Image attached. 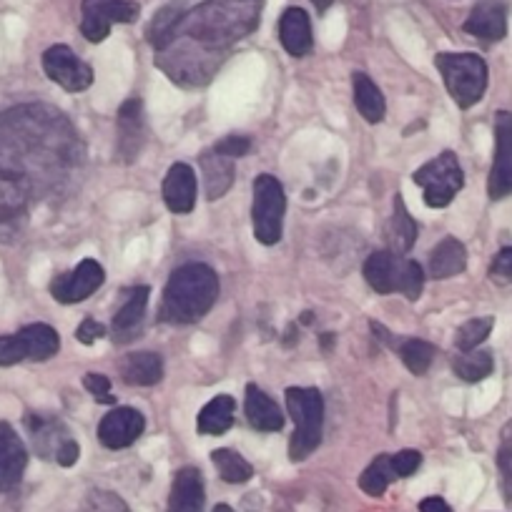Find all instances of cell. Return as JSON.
<instances>
[{
	"mask_svg": "<svg viewBox=\"0 0 512 512\" xmlns=\"http://www.w3.org/2000/svg\"><path fill=\"white\" fill-rule=\"evenodd\" d=\"M264 0H206L184 13L174 38L159 51V66L174 81L201 86L234 43L259 28Z\"/></svg>",
	"mask_w": 512,
	"mask_h": 512,
	"instance_id": "cell-1",
	"label": "cell"
},
{
	"mask_svg": "<svg viewBox=\"0 0 512 512\" xmlns=\"http://www.w3.org/2000/svg\"><path fill=\"white\" fill-rule=\"evenodd\" d=\"M219 299V277L199 262L184 264L169 277L161 317L171 324H194L214 309Z\"/></svg>",
	"mask_w": 512,
	"mask_h": 512,
	"instance_id": "cell-2",
	"label": "cell"
},
{
	"mask_svg": "<svg viewBox=\"0 0 512 512\" xmlns=\"http://www.w3.org/2000/svg\"><path fill=\"white\" fill-rule=\"evenodd\" d=\"M364 279L377 294H405L410 302L420 299L425 289V272L415 259L395 251H374L364 262Z\"/></svg>",
	"mask_w": 512,
	"mask_h": 512,
	"instance_id": "cell-3",
	"label": "cell"
},
{
	"mask_svg": "<svg viewBox=\"0 0 512 512\" xmlns=\"http://www.w3.org/2000/svg\"><path fill=\"white\" fill-rule=\"evenodd\" d=\"M287 410L294 420V435L289 440V457H292V462H302L322 442L324 400L319 390H312V387H289Z\"/></svg>",
	"mask_w": 512,
	"mask_h": 512,
	"instance_id": "cell-4",
	"label": "cell"
},
{
	"mask_svg": "<svg viewBox=\"0 0 512 512\" xmlns=\"http://www.w3.org/2000/svg\"><path fill=\"white\" fill-rule=\"evenodd\" d=\"M437 71L460 108H472L487 91V63L477 53H437Z\"/></svg>",
	"mask_w": 512,
	"mask_h": 512,
	"instance_id": "cell-5",
	"label": "cell"
},
{
	"mask_svg": "<svg viewBox=\"0 0 512 512\" xmlns=\"http://www.w3.org/2000/svg\"><path fill=\"white\" fill-rule=\"evenodd\" d=\"M284 214H287V194L277 176L262 174L254 181V204H251V221H254L256 241L264 246H274L282 239Z\"/></svg>",
	"mask_w": 512,
	"mask_h": 512,
	"instance_id": "cell-6",
	"label": "cell"
},
{
	"mask_svg": "<svg viewBox=\"0 0 512 512\" xmlns=\"http://www.w3.org/2000/svg\"><path fill=\"white\" fill-rule=\"evenodd\" d=\"M412 181L425 191V204L430 209H445L452 204L457 191L465 186V174L452 151H445L437 159L427 161L425 166L412 174Z\"/></svg>",
	"mask_w": 512,
	"mask_h": 512,
	"instance_id": "cell-7",
	"label": "cell"
},
{
	"mask_svg": "<svg viewBox=\"0 0 512 512\" xmlns=\"http://www.w3.org/2000/svg\"><path fill=\"white\" fill-rule=\"evenodd\" d=\"M33 184L26 176L0 166V241H11L26 224Z\"/></svg>",
	"mask_w": 512,
	"mask_h": 512,
	"instance_id": "cell-8",
	"label": "cell"
},
{
	"mask_svg": "<svg viewBox=\"0 0 512 512\" xmlns=\"http://www.w3.org/2000/svg\"><path fill=\"white\" fill-rule=\"evenodd\" d=\"M141 6L136 0H83L81 33L86 41L101 43L111 33L113 23H134Z\"/></svg>",
	"mask_w": 512,
	"mask_h": 512,
	"instance_id": "cell-9",
	"label": "cell"
},
{
	"mask_svg": "<svg viewBox=\"0 0 512 512\" xmlns=\"http://www.w3.org/2000/svg\"><path fill=\"white\" fill-rule=\"evenodd\" d=\"M487 194L492 201L512 196V113H495V161H492Z\"/></svg>",
	"mask_w": 512,
	"mask_h": 512,
	"instance_id": "cell-10",
	"label": "cell"
},
{
	"mask_svg": "<svg viewBox=\"0 0 512 512\" xmlns=\"http://www.w3.org/2000/svg\"><path fill=\"white\" fill-rule=\"evenodd\" d=\"M43 71L51 78L53 83H58L61 88H66L68 93L86 91L93 83V71L88 63H83L76 53L68 46L58 43L51 46L43 53Z\"/></svg>",
	"mask_w": 512,
	"mask_h": 512,
	"instance_id": "cell-11",
	"label": "cell"
},
{
	"mask_svg": "<svg viewBox=\"0 0 512 512\" xmlns=\"http://www.w3.org/2000/svg\"><path fill=\"white\" fill-rule=\"evenodd\" d=\"M106 282V272L96 259H83L73 272L58 274L51 282V294L61 304H78L91 297Z\"/></svg>",
	"mask_w": 512,
	"mask_h": 512,
	"instance_id": "cell-12",
	"label": "cell"
},
{
	"mask_svg": "<svg viewBox=\"0 0 512 512\" xmlns=\"http://www.w3.org/2000/svg\"><path fill=\"white\" fill-rule=\"evenodd\" d=\"M144 430L146 420L139 410H134V407H116L98 425V440L108 450H126V447H131L144 435Z\"/></svg>",
	"mask_w": 512,
	"mask_h": 512,
	"instance_id": "cell-13",
	"label": "cell"
},
{
	"mask_svg": "<svg viewBox=\"0 0 512 512\" xmlns=\"http://www.w3.org/2000/svg\"><path fill=\"white\" fill-rule=\"evenodd\" d=\"M116 126H118V156H121V161L131 164V161L139 159L146 141L144 103H141V98L134 96V98H128L126 103H121L116 116Z\"/></svg>",
	"mask_w": 512,
	"mask_h": 512,
	"instance_id": "cell-14",
	"label": "cell"
},
{
	"mask_svg": "<svg viewBox=\"0 0 512 512\" xmlns=\"http://www.w3.org/2000/svg\"><path fill=\"white\" fill-rule=\"evenodd\" d=\"M462 28L485 43L502 41L507 36V3L505 0H480Z\"/></svg>",
	"mask_w": 512,
	"mask_h": 512,
	"instance_id": "cell-15",
	"label": "cell"
},
{
	"mask_svg": "<svg viewBox=\"0 0 512 512\" xmlns=\"http://www.w3.org/2000/svg\"><path fill=\"white\" fill-rule=\"evenodd\" d=\"M28 450L8 422H0V492H8L23 480Z\"/></svg>",
	"mask_w": 512,
	"mask_h": 512,
	"instance_id": "cell-16",
	"label": "cell"
},
{
	"mask_svg": "<svg viewBox=\"0 0 512 512\" xmlns=\"http://www.w3.org/2000/svg\"><path fill=\"white\" fill-rule=\"evenodd\" d=\"M196 174L189 164L176 161L164 179V201L174 214H191L196 206Z\"/></svg>",
	"mask_w": 512,
	"mask_h": 512,
	"instance_id": "cell-17",
	"label": "cell"
},
{
	"mask_svg": "<svg viewBox=\"0 0 512 512\" xmlns=\"http://www.w3.org/2000/svg\"><path fill=\"white\" fill-rule=\"evenodd\" d=\"M279 41L294 58H304L314 46L312 21L304 8H287L279 18Z\"/></svg>",
	"mask_w": 512,
	"mask_h": 512,
	"instance_id": "cell-18",
	"label": "cell"
},
{
	"mask_svg": "<svg viewBox=\"0 0 512 512\" xmlns=\"http://www.w3.org/2000/svg\"><path fill=\"white\" fill-rule=\"evenodd\" d=\"M204 477L196 467H181L174 475L166 512H201L204 510Z\"/></svg>",
	"mask_w": 512,
	"mask_h": 512,
	"instance_id": "cell-19",
	"label": "cell"
},
{
	"mask_svg": "<svg viewBox=\"0 0 512 512\" xmlns=\"http://www.w3.org/2000/svg\"><path fill=\"white\" fill-rule=\"evenodd\" d=\"M246 420L254 430L259 432H279L284 427V415L279 410L277 402L262 390V387H256V384H249L246 387Z\"/></svg>",
	"mask_w": 512,
	"mask_h": 512,
	"instance_id": "cell-20",
	"label": "cell"
},
{
	"mask_svg": "<svg viewBox=\"0 0 512 512\" xmlns=\"http://www.w3.org/2000/svg\"><path fill=\"white\" fill-rule=\"evenodd\" d=\"M28 430L33 435V445L43 460H56L61 447L71 440V432L66 430L61 420L56 417H41V415H28Z\"/></svg>",
	"mask_w": 512,
	"mask_h": 512,
	"instance_id": "cell-21",
	"label": "cell"
},
{
	"mask_svg": "<svg viewBox=\"0 0 512 512\" xmlns=\"http://www.w3.org/2000/svg\"><path fill=\"white\" fill-rule=\"evenodd\" d=\"M201 176H204L206 199L216 201L231 189L234 184V159L216 154V151H204L199 159Z\"/></svg>",
	"mask_w": 512,
	"mask_h": 512,
	"instance_id": "cell-22",
	"label": "cell"
},
{
	"mask_svg": "<svg viewBox=\"0 0 512 512\" xmlns=\"http://www.w3.org/2000/svg\"><path fill=\"white\" fill-rule=\"evenodd\" d=\"M467 269V249L455 236H445L435 249L430 251V277L452 279Z\"/></svg>",
	"mask_w": 512,
	"mask_h": 512,
	"instance_id": "cell-23",
	"label": "cell"
},
{
	"mask_svg": "<svg viewBox=\"0 0 512 512\" xmlns=\"http://www.w3.org/2000/svg\"><path fill=\"white\" fill-rule=\"evenodd\" d=\"M121 377L134 387H151L164 377V359L156 352H134L121 362Z\"/></svg>",
	"mask_w": 512,
	"mask_h": 512,
	"instance_id": "cell-24",
	"label": "cell"
},
{
	"mask_svg": "<svg viewBox=\"0 0 512 512\" xmlns=\"http://www.w3.org/2000/svg\"><path fill=\"white\" fill-rule=\"evenodd\" d=\"M234 412H236V400L231 395H219L211 402H206L204 410L199 412V427L201 435H224L234 425Z\"/></svg>",
	"mask_w": 512,
	"mask_h": 512,
	"instance_id": "cell-25",
	"label": "cell"
},
{
	"mask_svg": "<svg viewBox=\"0 0 512 512\" xmlns=\"http://www.w3.org/2000/svg\"><path fill=\"white\" fill-rule=\"evenodd\" d=\"M352 88H354V106L362 113V118L367 123H379L387 111V103H384L382 91L377 88V83L367 76V73H354L352 76Z\"/></svg>",
	"mask_w": 512,
	"mask_h": 512,
	"instance_id": "cell-26",
	"label": "cell"
},
{
	"mask_svg": "<svg viewBox=\"0 0 512 512\" xmlns=\"http://www.w3.org/2000/svg\"><path fill=\"white\" fill-rule=\"evenodd\" d=\"M149 294V287H136L128 292L126 302H123V307L113 317V334H118V339H128V334L144 322L146 307H149Z\"/></svg>",
	"mask_w": 512,
	"mask_h": 512,
	"instance_id": "cell-27",
	"label": "cell"
},
{
	"mask_svg": "<svg viewBox=\"0 0 512 512\" xmlns=\"http://www.w3.org/2000/svg\"><path fill=\"white\" fill-rule=\"evenodd\" d=\"M21 337L26 342L28 359H33V362H46V359L56 357V352L61 349V337L51 324H28L21 329Z\"/></svg>",
	"mask_w": 512,
	"mask_h": 512,
	"instance_id": "cell-28",
	"label": "cell"
},
{
	"mask_svg": "<svg viewBox=\"0 0 512 512\" xmlns=\"http://www.w3.org/2000/svg\"><path fill=\"white\" fill-rule=\"evenodd\" d=\"M417 234V221L412 219L410 211H407L405 199L400 194L395 196V206H392V221H390V241H392V251L395 254H407V251L415 246Z\"/></svg>",
	"mask_w": 512,
	"mask_h": 512,
	"instance_id": "cell-29",
	"label": "cell"
},
{
	"mask_svg": "<svg viewBox=\"0 0 512 512\" xmlns=\"http://www.w3.org/2000/svg\"><path fill=\"white\" fill-rule=\"evenodd\" d=\"M452 369H455V374L462 382L475 384L490 377L492 369H495V359H492V354L487 349H472V352H462L452 362Z\"/></svg>",
	"mask_w": 512,
	"mask_h": 512,
	"instance_id": "cell-30",
	"label": "cell"
},
{
	"mask_svg": "<svg viewBox=\"0 0 512 512\" xmlns=\"http://www.w3.org/2000/svg\"><path fill=\"white\" fill-rule=\"evenodd\" d=\"M211 462H214L216 470H219L221 480L229 482V485H244V482H249L251 477H254V467H251L239 452L226 450V447L224 450L211 452Z\"/></svg>",
	"mask_w": 512,
	"mask_h": 512,
	"instance_id": "cell-31",
	"label": "cell"
},
{
	"mask_svg": "<svg viewBox=\"0 0 512 512\" xmlns=\"http://www.w3.org/2000/svg\"><path fill=\"white\" fill-rule=\"evenodd\" d=\"M390 457L392 455H379L377 460L362 472V477H359V487H362V492H367L369 497H382L384 492H387V487H390V482L397 480Z\"/></svg>",
	"mask_w": 512,
	"mask_h": 512,
	"instance_id": "cell-32",
	"label": "cell"
},
{
	"mask_svg": "<svg viewBox=\"0 0 512 512\" xmlns=\"http://www.w3.org/2000/svg\"><path fill=\"white\" fill-rule=\"evenodd\" d=\"M397 352H400V359L405 362V367L410 369L412 374H425L430 369L432 359H435L437 349L435 344L425 342V339H405V342L397 344Z\"/></svg>",
	"mask_w": 512,
	"mask_h": 512,
	"instance_id": "cell-33",
	"label": "cell"
},
{
	"mask_svg": "<svg viewBox=\"0 0 512 512\" xmlns=\"http://www.w3.org/2000/svg\"><path fill=\"white\" fill-rule=\"evenodd\" d=\"M181 16H184V11L176 6L161 8V11L156 13L154 21H151V26H149V31H146L149 43L156 48V51H164V48L169 46L171 38H174V33H176V26H179Z\"/></svg>",
	"mask_w": 512,
	"mask_h": 512,
	"instance_id": "cell-34",
	"label": "cell"
},
{
	"mask_svg": "<svg viewBox=\"0 0 512 512\" xmlns=\"http://www.w3.org/2000/svg\"><path fill=\"white\" fill-rule=\"evenodd\" d=\"M492 327H495V319L492 317H475L470 319V322H465L455 334L457 349H460V352H472V349H477L487 337H490Z\"/></svg>",
	"mask_w": 512,
	"mask_h": 512,
	"instance_id": "cell-35",
	"label": "cell"
},
{
	"mask_svg": "<svg viewBox=\"0 0 512 512\" xmlns=\"http://www.w3.org/2000/svg\"><path fill=\"white\" fill-rule=\"evenodd\" d=\"M23 359H28V352L21 332L3 334L0 337V367H13V364L23 362Z\"/></svg>",
	"mask_w": 512,
	"mask_h": 512,
	"instance_id": "cell-36",
	"label": "cell"
},
{
	"mask_svg": "<svg viewBox=\"0 0 512 512\" xmlns=\"http://www.w3.org/2000/svg\"><path fill=\"white\" fill-rule=\"evenodd\" d=\"M83 512H128V507L126 502H123L118 495H113V492L98 490L88 495Z\"/></svg>",
	"mask_w": 512,
	"mask_h": 512,
	"instance_id": "cell-37",
	"label": "cell"
},
{
	"mask_svg": "<svg viewBox=\"0 0 512 512\" xmlns=\"http://www.w3.org/2000/svg\"><path fill=\"white\" fill-rule=\"evenodd\" d=\"M83 387L93 395V400L103 402V405H113L116 397H111V379L106 374H98V372H88L83 377Z\"/></svg>",
	"mask_w": 512,
	"mask_h": 512,
	"instance_id": "cell-38",
	"label": "cell"
},
{
	"mask_svg": "<svg viewBox=\"0 0 512 512\" xmlns=\"http://www.w3.org/2000/svg\"><path fill=\"white\" fill-rule=\"evenodd\" d=\"M490 277L497 284H512V246L497 251L490 264Z\"/></svg>",
	"mask_w": 512,
	"mask_h": 512,
	"instance_id": "cell-39",
	"label": "cell"
},
{
	"mask_svg": "<svg viewBox=\"0 0 512 512\" xmlns=\"http://www.w3.org/2000/svg\"><path fill=\"white\" fill-rule=\"evenodd\" d=\"M390 460H392V470H395L397 480H400V477L415 475L422 465V455L417 450H402L397 452V455H392Z\"/></svg>",
	"mask_w": 512,
	"mask_h": 512,
	"instance_id": "cell-40",
	"label": "cell"
},
{
	"mask_svg": "<svg viewBox=\"0 0 512 512\" xmlns=\"http://www.w3.org/2000/svg\"><path fill=\"white\" fill-rule=\"evenodd\" d=\"M216 154L226 156V159H241V156H246L251 151V139H246V136H224V139L219 141V144L214 146Z\"/></svg>",
	"mask_w": 512,
	"mask_h": 512,
	"instance_id": "cell-41",
	"label": "cell"
},
{
	"mask_svg": "<svg viewBox=\"0 0 512 512\" xmlns=\"http://www.w3.org/2000/svg\"><path fill=\"white\" fill-rule=\"evenodd\" d=\"M497 465H500V472L512 482V420L507 422L505 430H502L500 450H497Z\"/></svg>",
	"mask_w": 512,
	"mask_h": 512,
	"instance_id": "cell-42",
	"label": "cell"
},
{
	"mask_svg": "<svg viewBox=\"0 0 512 512\" xmlns=\"http://www.w3.org/2000/svg\"><path fill=\"white\" fill-rule=\"evenodd\" d=\"M101 337H106V327H103L101 322H96V319L86 317L81 324H78L76 339L81 344H93V342H98Z\"/></svg>",
	"mask_w": 512,
	"mask_h": 512,
	"instance_id": "cell-43",
	"label": "cell"
},
{
	"mask_svg": "<svg viewBox=\"0 0 512 512\" xmlns=\"http://www.w3.org/2000/svg\"><path fill=\"white\" fill-rule=\"evenodd\" d=\"M78 457H81V447H78V442L71 437V440H68L66 445L61 447V452H58L56 462L61 467H73L78 462Z\"/></svg>",
	"mask_w": 512,
	"mask_h": 512,
	"instance_id": "cell-44",
	"label": "cell"
},
{
	"mask_svg": "<svg viewBox=\"0 0 512 512\" xmlns=\"http://www.w3.org/2000/svg\"><path fill=\"white\" fill-rule=\"evenodd\" d=\"M420 510L422 512H452V507L447 505L442 497H425V500L420 502Z\"/></svg>",
	"mask_w": 512,
	"mask_h": 512,
	"instance_id": "cell-45",
	"label": "cell"
},
{
	"mask_svg": "<svg viewBox=\"0 0 512 512\" xmlns=\"http://www.w3.org/2000/svg\"><path fill=\"white\" fill-rule=\"evenodd\" d=\"M312 3H314V6H317V11H327V8L329 6H332V3H334V0H312Z\"/></svg>",
	"mask_w": 512,
	"mask_h": 512,
	"instance_id": "cell-46",
	"label": "cell"
},
{
	"mask_svg": "<svg viewBox=\"0 0 512 512\" xmlns=\"http://www.w3.org/2000/svg\"><path fill=\"white\" fill-rule=\"evenodd\" d=\"M294 329H297V324H289V329H287V342H284V344H287V347H292L294 339H297V337H294Z\"/></svg>",
	"mask_w": 512,
	"mask_h": 512,
	"instance_id": "cell-47",
	"label": "cell"
},
{
	"mask_svg": "<svg viewBox=\"0 0 512 512\" xmlns=\"http://www.w3.org/2000/svg\"><path fill=\"white\" fill-rule=\"evenodd\" d=\"M334 339H337V337H334V334H324V337H322V347L327 349V352H329V347H332Z\"/></svg>",
	"mask_w": 512,
	"mask_h": 512,
	"instance_id": "cell-48",
	"label": "cell"
},
{
	"mask_svg": "<svg viewBox=\"0 0 512 512\" xmlns=\"http://www.w3.org/2000/svg\"><path fill=\"white\" fill-rule=\"evenodd\" d=\"M312 317H314L312 312H304L302 314V324H312Z\"/></svg>",
	"mask_w": 512,
	"mask_h": 512,
	"instance_id": "cell-49",
	"label": "cell"
},
{
	"mask_svg": "<svg viewBox=\"0 0 512 512\" xmlns=\"http://www.w3.org/2000/svg\"><path fill=\"white\" fill-rule=\"evenodd\" d=\"M214 512H234V510H231L229 505H216V507H214Z\"/></svg>",
	"mask_w": 512,
	"mask_h": 512,
	"instance_id": "cell-50",
	"label": "cell"
}]
</instances>
